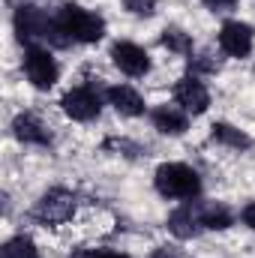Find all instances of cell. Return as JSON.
Returning <instances> with one entry per match:
<instances>
[{
  "label": "cell",
  "instance_id": "cell-1",
  "mask_svg": "<svg viewBox=\"0 0 255 258\" xmlns=\"http://www.w3.org/2000/svg\"><path fill=\"white\" fill-rule=\"evenodd\" d=\"M15 33H18V39L21 42H27V45H36V42H51V45H69V39L63 36V30L57 27V18H51V15H45L39 6H30V3H24V6H18L15 9Z\"/></svg>",
  "mask_w": 255,
  "mask_h": 258
},
{
  "label": "cell",
  "instance_id": "cell-2",
  "mask_svg": "<svg viewBox=\"0 0 255 258\" xmlns=\"http://www.w3.org/2000/svg\"><path fill=\"white\" fill-rule=\"evenodd\" d=\"M153 183H156V192L162 198H183V201H192L201 192V177L198 171L183 165V162H165L156 168L153 174Z\"/></svg>",
  "mask_w": 255,
  "mask_h": 258
},
{
  "label": "cell",
  "instance_id": "cell-3",
  "mask_svg": "<svg viewBox=\"0 0 255 258\" xmlns=\"http://www.w3.org/2000/svg\"><path fill=\"white\" fill-rule=\"evenodd\" d=\"M54 18H57V27L63 30V36L69 42L90 45V42H99L105 36V21L96 12H87V9H81L75 3H66Z\"/></svg>",
  "mask_w": 255,
  "mask_h": 258
},
{
  "label": "cell",
  "instance_id": "cell-4",
  "mask_svg": "<svg viewBox=\"0 0 255 258\" xmlns=\"http://www.w3.org/2000/svg\"><path fill=\"white\" fill-rule=\"evenodd\" d=\"M24 72H27V81L36 87V90H51L57 84V60L51 57V51L39 48V45H30L27 54H24Z\"/></svg>",
  "mask_w": 255,
  "mask_h": 258
},
{
  "label": "cell",
  "instance_id": "cell-5",
  "mask_svg": "<svg viewBox=\"0 0 255 258\" xmlns=\"http://www.w3.org/2000/svg\"><path fill=\"white\" fill-rule=\"evenodd\" d=\"M72 213H75V198L66 189H48L33 207V219H39L42 225H60L72 219Z\"/></svg>",
  "mask_w": 255,
  "mask_h": 258
},
{
  "label": "cell",
  "instance_id": "cell-6",
  "mask_svg": "<svg viewBox=\"0 0 255 258\" xmlns=\"http://www.w3.org/2000/svg\"><path fill=\"white\" fill-rule=\"evenodd\" d=\"M60 105H63V111L72 117V120H81V123L99 117V111H102V99H99V93H96L93 87H87V84L72 87L69 93H63Z\"/></svg>",
  "mask_w": 255,
  "mask_h": 258
},
{
  "label": "cell",
  "instance_id": "cell-7",
  "mask_svg": "<svg viewBox=\"0 0 255 258\" xmlns=\"http://www.w3.org/2000/svg\"><path fill=\"white\" fill-rule=\"evenodd\" d=\"M252 42H255L252 27L243 24V21H225L222 30H219V48L228 57H249Z\"/></svg>",
  "mask_w": 255,
  "mask_h": 258
},
{
  "label": "cell",
  "instance_id": "cell-8",
  "mask_svg": "<svg viewBox=\"0 0 255 258\" xmlns=\"http://www.w3.org/2000/svg\"><path fill=\"white\" fill-rule=\"evenodd\" d=\"M111 60H114V66H117L123 75H129V78H141V75L150 72V54H147L141 45H135V42H114Z\"/></svg>",
  "mask_w": 255,
  "mask_h": 258
},
{
  "label": "cell",
  "instance_id": "cell-9",
  "mask_svg": "<svg viewBox=\"0 0 255 258\" xmlns=\"http://www.w3.org/2000/svg\"><path fill=\"white\" fill-rule=\"evenodd\" d=\"M174 99H177V105H180L186 114H204L207 105H210V93H207V87H204L195 75L177 81V87H174Z\"/></svg>",
  "mask_w": 255,
  "mask_h": 258
},
{
  "label": "cell",
  "instance_id": "cell-10",
  "mask_svg": "<svg viewBox=\"0 0 255 258\" xmlns=\"http://www.w3.org/2000/svg\"><path fill=\"white\" fill-rule=\"evenodd\" d=\"M204 225H201V213H198V207L195 204H183V207H177L171 216H168V231L177 237V240H189L195 237L198 231H201Z\"/></svg>",
  "mask_w": 255,
  "mask_h": 258
},
{
  "label": "cell",
  "instance_id": "cell-11",
  "mask_svg": "<svg viewBox=\"0 0 255 258\" xmlns=\"http://www.w3.org/2000/svg\"><path fill=\"white\" fill-rule=\"evenodd\" d=\"M105 96H108V102L114 105V111L123 114V117H141V114H144V99H141L132 87H126V84L108 87Z\"/></svg>",
  "mask_w": 255,
  "mask_h": 258
},
{
  "label": "cell",
  "instance_id": "cell-12",
  "mask_svg": "<svg viewBox=\"0 0 255 258\" xmlns=\"http://www.w3.org/2000/svg\"><path fill=\"white\" fill-rule=\"evenodd\" d=\"M12 135L24 144H48L51 141V132L45 129V123L33 114H18L12 120Z\"/></svg>",
  "mask_w": 255,
  "mask_h": 258
},
{
  "label": "cell",
  "instance_id": "cell-13",
  "mask_svg": "<svg viewBox=\"0 0 255 258\" xmlns=\"http://www.w3.org/2000/svg\"><path fill=\"white\" fill-rule=\"evenodd\" d=\"M150 120H153V126L159 129L162 135H183L186 126H189L186 111H183V108H174V105H159V108H153Z\"/></svg>",
  "mask_w": 255,
  "mask_h": 258
},
{
  "label": "cell",
  "instance_id": "cell-14",
  "mask_svg": "<svg viewBox=\"0 0 255 258\" xmlns=\"http://www.w3.org/2000/svg\"><path fill=\"white\" fill-rule=\"evenodd\" d=\"M198 213H201V225L213 228V231H225L234 222V216H231V210L225 204H201Z\"/></svg>",
  "mask_w": 255,
  "mask_h": 258
},
{
  "label": "cell",
  "instance_id": "cell-15",
  "mask_svg": "<svg viewBox=\"0 0 255 258\" xmlns=\"http://www.w3.org/2000/svg\"><path fill=\"white\" fill-rule=\"evenodd\" d=\"M213 141H219V144H225V147H234V150H246L249 144H252V138L246 135V132H240L237 126H231V123H213Z\"/></svg>",
  "mask_w": 255,
  "mask_h": 258
},
{
  "label": "cell",
  "instance_id": "cell-16",
  "mask_svg": "<svg viewBox=\"0 0 255 258\" xmlns=\"http://www.w3.org/2000/svg\"><path fill=\"white\" fill-rule=\"evenodd\" d=\"M162 45L174 54H192V39L189 33H183L180 27H165L162 30Z\"/></svg>",
  "mask_w": 255,
  "mask_h": 258
},
{
  "label": "cell",
  "instance_id": "cell-17",
  "mask_svg": "<svg viewBox=\"0 0 255 258\" xmlns=\"http://www.w3.org/2000/svg\"><path fill=\"white\" fill-rule=\"evenodd\" d=\"M0 255H3V258H39V252H36L33 240L21 234V237H12V240H6Z\"/></svg>",
  "mask_w": 255,
  "mask_h": 258
},
{
  "label": "cell",
  "instance_id": "cell-18",
  "mask_svg": "<svg viewBox=\"0 0 255 258\" xmlns=\"http://www.w3.org/2000/svg\"><path fill=\"white\" fill-rule=\"evenodd\" d=\"M123 6L132 15H141V18H150L156 12V0H123Z\"/></svg>",
  "mask_w": 255,
  "mask_h": 258
},
{
  "label": "cell",
  "instance_id": "cell-19",
  "mask_svg": "<svg viewBox=\"0 0 255 258\" xmlns=\"http://www.w3.org/2000/svg\"><path fill=\"white\" fill-rule=\"evenodd\" d=\"M192 69H198V72H213V69H216V60H210V54L192 57Z\"/></svg>",
  "mask_w": 255,
  "mask_h": 258
},
{
  "label": "cell",
  "instance_id": "cell-20",
  "mask_svg": "<svg viewBox=\"0 0 255 258\" xmlns=\"http://www.w3.org/2000/svg\"><path fill=\"white\" fill-rule=\"evenodd\" d=\"M243 222H246V225H249V228L255 231V201L243 207Z\"/></svg>",
  "mask_w": 255,
  "mask_h": 258
},
{
  "label": "cell",
  "instance_id": "cell-21",
  "mask_svg": "<svg viewBox=\"0 0 255 258\" xmlns=\"http://www.w3.org/2000/svg\"><path fill=\"white\" fill-rule=\"evenodd\" d=\"M90 258H129V255L111 252V249H90Z\"/></svg>",
  "mask_w": 255,
  "mask_h": 258
},
{
  "label": "cell",
  "instance_id": "cell-22",
  "mask_svg": "<svg viewBox=\"0 0 255 258\" xmlns=\"http://www.w3.org/2000/svg\"><path fill=\"white\" fill-rule=\"evenodd\" d=\"M210 9H231L234 6V0H204Z\"/></svg>",
  "mask_w": 255,
  "mask_h": 258
},
{
  "label": "cell",
  "instance_id": "cell-23",
  "mask_svg": "<svg viewBox=\"0 0 255 258\" xmlns=\"http://www.w3.org/2000/svg\"><path fill=\"white\" fill-rule=\"evenodd\" d=\"M153 258H183V255H177L174 249H168V246H162V249H159V252H156Z\"/></svg>",
  "mask_w": 255,
  "mask_h": 258
},
{
  "label": "cell",
  "instance_id": "cell-24",
  "mask_svg": "<svg viewBox=\"0 0 255 258\" xmlns=\"http://www.w3.org/2000/svg\"><path fill=\"white\" fill-rule=\"evenodd\" d=\"M69 258H90V249H78V252H72Z\"/></svg>",
  "mask_w": 255,
  "mask_h": 258
}]
</instances>
